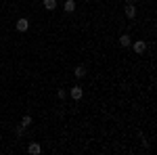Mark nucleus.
<instances>
[{
  "instance_id": "1",
  "label": "nucleus",
  "mask_w": 157,
  "mask_h": 155,
  "mask_svg": "<svg viewBox=\"0 0 157 155\" xmlns=\"http://www.w3.org/2000/svg\"><path fill=\"white\" fill-rule=\"evenodd\" d=\"M67 95L71 96L73 101H80V99H82V96H84V88H82V86H78V84H75V86H73V88H69V92H67Z\"/></svg>"
},
{
  "instance_id": "2",
  "label": "nucleus",
  "mask_w": 157,
  "mask_h": 155,
  "mask_svg": "<svg viewBox=\"0 0 157 155\" xmlns=\"http://www.w3.org/2000/svg\"><path fill=\"white\" fill-rule=\"evenodd\" d=\"M132 48H134L136 55H145V52H147V42H145V40H136V42L132 44Z\"/></svg>"
},
{
  "instance_id": "3",
  "label": "nucleus",
  "mask_w": 157,
  "mask_h": 155,
  "mask_svg": "<svg viewBox=\"0 0 157 155\" xmlns=\"http://www.w3.org/2000/svg\"><path fill=\"white\" fill-rule=\"evenodd\" d=\"M124 13H126V17H128V19H134V17H136V6H132V2H126Z\"/></svg>"
},
{
  "instance_id": "4",
  "label": "nucleus",
  "mask_w": 157,
  "mask_h": 155,
  "mask_svg": "<svg viewBox=\"0 0 157 155\" xmlns=\"http://www.w3.org/2000/svg\"><path fill=\"white\" fill-rule=\"evenodd\" d=\"M15 27H17L19 32H27V27H29V21H27L25 17H21V19H17V23H15Z\"/></svg>"
},
{
  "instance_id": "5",
  "label": "nucleus",
  "mask_w": 157,
  "mask_h": 155,
  "mask_svg": "<svg viewBox=\"0 0 157 155\" xmlns=\"http://www.w3.org/2000/svg\"><path fill=\"white\" fill-rule=\"evenodd\" d=\"M27 153H32V155H40L42 153V147L38 143H29L27 145Z\"/></svg>"
},
{
  "instance_id": "6",
  "label": "nucleus",
  "mask_w": 157,
  "mask_h": 155,
  "mask_svg": "<svg viewBox=\"0 0 157 155\" xmlns=\"http://www.w3.org/2000/svg\"><path fill=\"white\" fill-rule=\"evenodd\" d=\"M73 76H75L78 80H82V78L86 76V67H84V65H78V67L73 69Z\"/></svg>"
},
{
  "instance_id": "7",
  "label": "nucleus",
  "mask_w": 157,
  "mask_h": 155,
  "mask_svg": "<svg viewBox=\"0 0 157 155\" xmlns=\"http://www.w3.org/2000/svg\"><path fill=\"white\" fill-rule=\"evenodd\" d=\"M130 44H132V40H130V36H128V34H121V36H120V46L128 48Z\"/></svg>"
},
{
  "instance_id": "8",
  "label": "nucleus",
  "mask_w": 157,
  "mask_h": 155,
  "mask_svg": "<svg viewBox=\"0 0 157 155\" xmlns=\"http://www.w3.org/2000/svg\"><path fill=\"white\" fill-rule=\"evenodd\" d=\"M63 9H65V13H73L75 11V0H65Z\"/></svg>"
},
{
  "instance_id": "9",
  "label": "nucleus",
  "mask_w": 157,
  "mask_h": 155,
  "mask_svg": "<svg viewBox=\"0 0 157 155\" xmlns=\"http://www.w3.org/2000/svg\"><path fill=\"white\" fill-rule=\"evenodd\" d=\"M44 9L46 11H55L57 9V0H44Z\"/></svg>"
},
{
  "instance_id": "10",
  "label": "nucleus",
  "mask_w": 157,
  "mask_h": 155,
  "mask_svg": "<svg viewBox=\"0 0 157 155\" xmlns=\"http://www.w3.org/2000/svg\"><path fill=\"white\" fill-rule=\"evenodd\" d=\"M29 124H32V118H29V115H23V119H21V126H23V128H29Z\"/></svg>"
},
{
  "instance_id": "11",
  "label": "nucleus",
  "mask_w": 157,
  "mask_h": 155,
  "mask_svg": "<svg viewBox=\"0 0 157 155\" xmlns=\"http://www.w3.org/2000/svg\"><path fill=\"white\" fill-rule=\"evenodd\" d=\"M57 96H59L61 101H63V99L67 96V90H65V88H59V90H57Z\"/></svg>"
},
{
  "instance_id": "12",
  "label": "nucleus",
  "mask_w": 157,
  "mask_h": 155,
  "mask_svg": "<svg viewBox=\"0 0 157 155\" xmlns=\"http://www.w3.org/2000/svg\"><path fill=\"white\" fill-rule=\"evenodd\" d=\"M23 132H25V128H23V126H19V128H17V130H15V134H17V136H19V138H21V136H23Z\"/></svg>"
},
{
  "instance_id": "13",
  "label": "nucleus",
  "mask_w": 157,
  "mask_h": 155,
  "mask_svg": "<svg viewBox=\"0 0 157 155\" xmlns=\"http://www.w3.org/2000/svg\"><path fill=\"white\" fill-rule=\"evenodd\" d=\"M126 2H132V0H126Z\"/></svg>"
}]
</instances>
